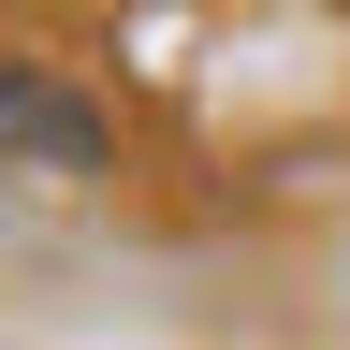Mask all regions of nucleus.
Segmentation results:
<instances>
[{
  "instance_id": "obj_1",
  "label": "nucleus",
  "mask_w": 350,
  "mask_h": 350,
  "mask_svg": "<svg viewBox=\"0 0 350 350\" xmlns=\"http://www.w3.org/2000/svg\"><path fill=\"white\" fill-rule=\"evenodd\" d=\"M0 131H15V146H44V161H73V175L103 161V131H88L73 103H44V88H0Z\"/></svg>"
}]
</instances>
